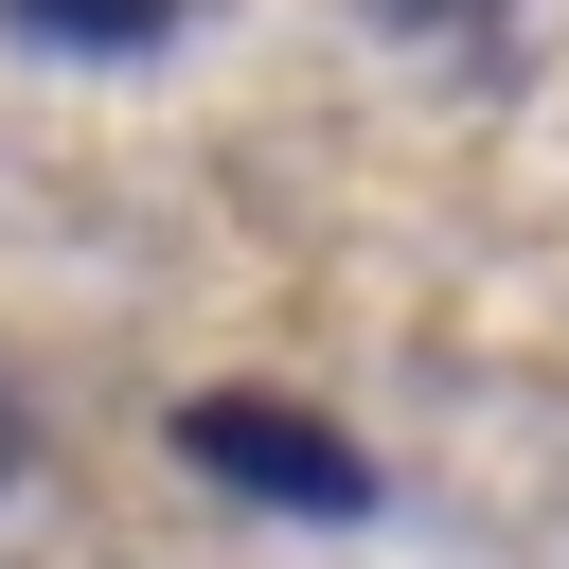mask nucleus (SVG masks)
Listing matches in <instances>:
<instances>
[{
  "instance_id": "f257e3e1",
  "label": "nucleus",
  "mask_w": 569,
  "mask_h": 569,
  "mask_svg": "<svg viewBox=\"0 0 569 569\" xmlns=\"http://www.w3.org/2000/svg\"><path fill=\"white\" fill-rule=\"evenodd\" d=\"M178 445L231 480V498H284V516H373V462L320 427V409H267V391H196Z\"/></svg>"
},
{
  "instance_id": "f03ea898",
  "label": "nucleus",
  "mask_w": 569,
  "mask_h": 569,
  "mask_svg": "<svg viewBox=\"0 0 569 569\" xmlns=\"http://www.w3.org/2000/svg\"><path fill=\"white\" fill-rule=\"evenodd\" d=\"M0 18H18L36 53H160L196 0H0Z\"/></svg>"
},
{
  "instance_id": "7ed1b4c3",
  "label": "nucleus",
  "mask_w": 569,
  "mask_h": 569,
  "mask_svg": "<svg viewBox=\"0 0 569 569\" xmlns=\"http://www.w3.org/2000/svg\"><path fill=\"white\" fill-rule=\"evenodd\" d=\"M373 18H409V36H462V18H498V0H373Z\"/></svg>"
}]
</instances>
